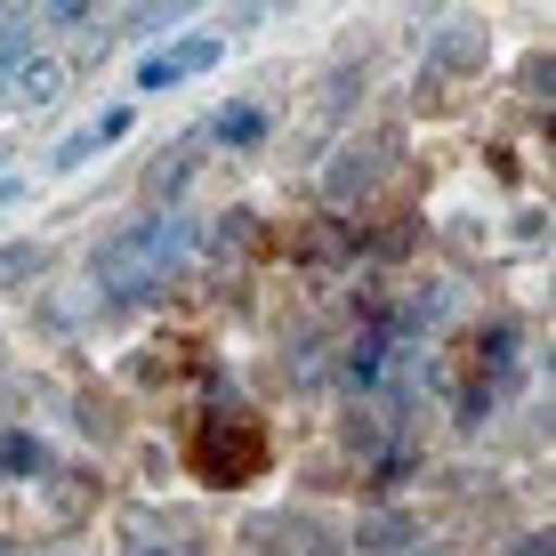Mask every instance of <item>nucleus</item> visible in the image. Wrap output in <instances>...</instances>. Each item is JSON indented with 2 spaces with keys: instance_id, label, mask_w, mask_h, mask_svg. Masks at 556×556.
I'll list each match as a JSON object with an SVG mask.
<instances>
[{
  "instance_id": "f257e3e1",
  "label": "nucleus",
  "mask_w": 556,
  "mask_h": 556,
  "mask_svg": "<svg viewBox=\"0 0 556 556\" xmlns=\"http://www.w3.org/2000/svg\"><path fill=\"white\" fill-rule=\"evenodd\" d=\"M186 251H194V226H186L178 210H153V218H138L129 235L105 242L89 275H98L105 299H146V291H162V282L186 266Z\"/></svg>"
},
{
  "instance_id": "f03ea898",
  "label": "nucleus",
  "mask_w": 556,
  "mask_h": 556,
  "mask_svg": "<svg viewBox=\"0 0 556 556\" xmlns=\"http://www.w3.org/2000/svg\"><path fill=\"white\" fill-rule=\"evenodd\" d=\"M258 468H266V428L235 404V388H226L218 412H210L202 435H194V476L210 492H235V484H251Z\"/></svg>"
},
{
  "instance_id": "7ed1b4c3",
  "label": "nucleus",
  "mask_w": 556,
  "mask_h": 556,
  "mask_svg": "<svg viewBox=\"0 0 556 556\" xmlns=\"http://www.w3.org/2000/svg\"><path fill=\"white\" fill-rule=\"evenodd\" d=\"M291 258H299V266H315V275H339V266H355V226L323 210V218H306V226H299Z\"/></svg>"
},
{
  "instance_id": "20e7f679",
  "label": "nucleus",
  "mask_w": 556,
  "mask_h": 556,
  "mask_svg": "<svg viewBox=\"0 0 556 556\" xmlns=\"http://www.w3.org/2000/svg\"><path fill=\"white\" fill-rule=\"evenodd\" d=\"M202 525L194 516H138L129 525V556H202Z\"/></svg>"
},
{
  "instance_id": "39448f33",
  "label": "nucleus",
  "mask_w": 556,
  "mask_h": 556,
  "mask_svg": "<svg viewBox=\"0 0 556 556\" xmlns=\"http://www.w3.org/2000/svg\"><path fill=\"white\" fill-rule=\"evenodd\" d=\"M379 186V153H339L323 169V194H331V218H348V202H363Z\"/></svg>"
},
{
  "instance_id": "423d86ee",
  "label": "nucleus",
  "mask_w": 556,
  "mask_h": 556,
  "mask_svg": "<svg viewBox=\"0 0 556 556\" xmlns=\"http://www.w3.org/2000/svg\"><path fill=\"white\" fill-rule=\"evenodd\" d=\"M355 548L363 556H404V548H419V525H412V516H395V508H379V516H363V525H355Z\"/></svg>"
},
{
  "instance_id": "0eeeda50",
  "label": "nucleus",
  "mask_w": 556,
  "mask_h": 556,
  "mask_svg": "<svg viewBox=\"0 0 556 556\" xmlns=\"http://www.w3.org/2000/svg\"><path fill=\"white\" fill-rule=\"evenodd\" d=\"M251 548L258 556H306V548H315V525H306V516H258Z\"/></svg>"
},
{
  "instance_id": "6e6552de",
  "label": "nucleus",
  "mask_w": 556,
  "mask_h": 556,
  "mask_svg": "<svg viewBox=\"0 0 556 556\" xmlns=\"http://www.w3.org/2000/svg\"><path fill=\"white\" fill-rule=\"evenodd\" d=\"M0 476H16V484H41L49 476V444L33 428H9L0 435Z\"/></svg>"
},
{
  "instance_id": "1a4fd4ad",
  "label": "nucleus",
  "mask_w": 556,
  "mask_h": 556,
  "mask_svg": "<svg viewBox=\"0 0 556 556\" xmlns=\"http://www.w3.org/2000/svg\"><path fill=\"white\" fill-rule=\"evenodd\" d=\"M49 275V251L41 242H0V291H25V282Z\"/></svg>"
},
{
  "instance_id": "9d476101",
  "label": "nucleus",
  "mask_w": 556,
  "mask_h": 556,
  "mask_svg": "<svg viewBox=\"0 0 556 556\" xmlns=\"http://www.w3.org/2000/svg\"><path fill=\"white\" fill-rule=\"evenodd\" d=\"M162 56H169V73L186 81V73H210V65H218L226 41H210V33H186V41H178V49H162Z\"/></svg>"
},
{
  "instance_id": "9b49d317",
  "label": "nucleus",
  "mask_w": 556,
  "mask_h": 556,
  "mask_svg": "<svg viewBox=\"0 0 556 556\" xmlns=\"http://www.w3.org/2000/svg\"><path fill=\"white\" fill-rule=\"evenodd\" d=\"M56 89H65V73H56L49 56H25V65H16V98H25V105H49Z\"/></svg>"
},
{
  "instance_id": "f8f14e48",
  "label": "nucleus",
  "mask_w": 556,
  "mask_h": 556,
  "mask_svg": "<svg viewBox=\"0 0 556 556\" xmlns=\"http://www.w3.org/2000/svg\"><path fill=\"white\" fill-rule=\"evenodd\" d=\"M210 129H218L226 146H258V138H266V113H258V105H226Z\"/></svg>"
},
{
  "instance_id": "ddd939ff",
  "label": "nucleus",
  "mask_w": 556,
  "mask_h": 556,
  "mask_svg": "<svg viewBox=\"0 0 556 556\" xmlns=\"http://www.w3.org/2000/svg\"><path fill=\"white\" fill-rule=\"evenodd\" d=\"M435 65H444V73H459V65H484V33H468V25L444 33V41H435Z\"/></svg>"
},
{
  "instance_id": "4468645a",
  "label": "nucleus",
  "mask_w": 556,
  "mask_h": 556,
  "mask_svg": "<svg viewBox=\"0 0 556 556\" xmlns=\"http://www.w3.org/2000/svg\"><path fill=\"white\" fill-rule=\"evenodd\" d=\"M251 251H258V218H251V210H235V218L218 226V258H251Z\"/></svg>"
},
{
  "instance_id": "2eb2a0df",
  "label": "nucleus",
  "mask_w": 556,
  "mask_h": 556,
  "mask_svg": "<svg viewBox=\"0 0 556 556\" xmlns=\"http://www.w3.org/2000/svg\"><path fill=\"white\" fill-rule=\"evenodd\" d=\"M25 56H33V25L16 16V25H0V73H16Z\"/></svg>"
},
{
  "instance_id": "dca6fc26",
  "label": "nucleus",
  "mask_w": 556,
  "mask_h": 556,
  "mask_svg": "<svg viewBox=\"0 0 556 556\" xmlns=\"http://www.w3.org/2000/svg\"><path fill=\"white\" fill-rule=\"evenodd\" d=\"M89 153H105V146H98V129H73V138L56 146V169H81Z\"/></svg>"
},
{
  "instance_id": "f3484780",
  "label": "nucleus",
  "mask_w": 556,
  "mask_h": 556,
  "mask_svg": "<svg viewBox=\"0 0 556 556\" xmlns=\"http://www.w3.org/2000/svg\"><path fill=\"white\" fill-rule=\"evenodd\" d=\"M56 508L81 516V508H89V476H65V484H56Z\"/></svg>"
},
{
  "instance_id": "a211bd4d",
  "label": "nucleus",
  "mask_w": 556,
  "mask_h": 556,
  "mask_svg": "<svg viewBox=\"0 0 556 556\" xmlns=\"http://www.w3.org/2000/svg\"><path fill=\"white\" fill-rule=\"evenodd\" d=\"M169 81H178V73H169V56H162V49H153V56H146V65H138V89H169Z\"/></svg>"
},
{
  "instance_id": "6ab92c4d",
  "label": "nucleus",
  "mask_w": 556,
  "mask_h": 556,
  "mask_svg": "<svg viewBox=\"0 0 556 556\" xmlns=\"http://www.w3.org/2000/svg\"><path fill=\"white\" fill-rule=\"evenodd\" d=\"M89 129H98V146H113V138H129V105H113V113H98V122H89Z\"/></svg>"
},
{
  "instance_id": "aec40b11",
  "label": "nucleus",
  "mask_w": 556,
  "mask_h": 556,
  "mask_svg": "<svg viewBox=\"0 0 556 556\" xmlns=\"http://www.w3.org/2000/svg\"><path fill=\"white\" fill-rule=\"evenodd\" d=\"M178 16H186V9H138V16H129V25H138V33H169V25H178Z\"/></svg>"
},
{
  "instance_id": "412c9836",
  "label": "nucleus",
  "mask_w": 556,
  "mask_h": 556,
  "mask_svg": "<svg viewBox=\"0 0 556 556\" xmlns=\"http://www.w3.org/2000/svg\"><path fill=\"white\" fill-rule=\"evenodd\" d=\"M516 556H548V532H525V541H516Z\"/></svg>"
},
{
  "instance_id": "4be33fe9",
  "label": "nucleus",
  "mask_w": 556,
  "mask_h": 556,
  "mask_svg": "<svg viewBox=\"0 0 556 556\" xmlns=\"http://www.w3.org/2000/svg\"><path fill=\"white\" fill-rule=\"evenodd\" d=\"M9 202H16V178H0V210H9Z\"/></svg>"
},
{
  "instance_id": "5701e85b",
  "label": "nucleus",
  "mask_w": 556,
  "mask_h": 556,
  "mask_svg": "<svg viewBox=\"0 0 556 556\" xmlns=\"http://www.w3.org/2000/svg\"><path fill=\"white\" fill-rule=\"evenodd\" d=\"M0 556H16V548H9V532H0Z\"/></svg>"
}]
</instances>
